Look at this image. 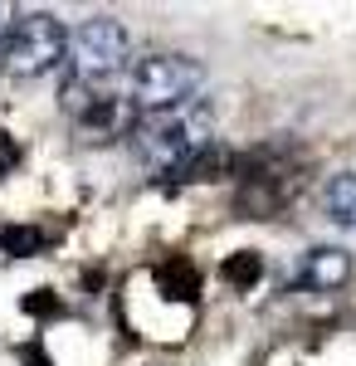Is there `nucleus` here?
<instances>
[{
	"label": "nucleus",
	"mask_w": 356,
	"mask_h": 366,
	"mask_svg": "<svg viewBox=\"0 0 356 366\" xmlns=\"http://www.w3.org/2000/svg\"><path fill=\"white\" fill-rule=\"evenodd\" d=\"M210 113L205 108H195V103H181V108H171V113H152L137 122V132H132V147H137V157L147 167H162L171 171L176 162H186L191 152L200 147H210Z\"/></svg>",
	"instance_id": "obj_1"
},
{
	"label": "nucleus",
	"mask_w": 356,
	"mask_h": 366,
	"mask_svg": "<svg viewBox=\"0 0 356 366\" xmlns=\"http://www.w3.org/2000/svg\"><path fill=\"white\" fill-rule=\"evenodd\" d=\"M64 59H69V29L49 10L20 15L5 34V44H0V64H5L10 79H44Z\"/></svg>",
	"instance_id": "obj_2"
},
{
	"label": "nucleus",
	"mask_w": 356,
	"mask_h": 366,
	"mask_svg": "<svg viewBox=\"0 0 356 366\" xmlns=\"http://www.w3.org/2000/svg\"><path fill=\"white\" fill-rule=\"evenodd\" d=\"M200 79H205V69L186 54H147L127 69L132 103L137 108H152V113H171V108L191 103Z\"/></svg>",
	"instance_id": "obj_3"
},
{
	"label": "nucleus",
	"mask_w": 356,
	"mask_h": 366,
	"mask_svg": "<svg viewBox=\"0 0 356 366\" xmlns=\"http://www.w3.org/2000/svg\"><path fill=\"white\" fill-rule=\"evenodd\" d=\"M127 49H132L127 25L112 20V15H93V20H83V25L69 34V59H64V64L74 69V79L108 84L112 74L127 64Z\"/></svg>",
	"instance_id": "obj_4"
},
{
	"label": "nucleus",
	"mask_w": 356,
	"mask_h": 366,
	"mask_svg": "<svg viewBox=\"0 0 356 366\" xmlns=\"http://www.w3.org/2000/svg\"><path fill=\"white\" fill-rule=\"evenodd\" d=\"M352 254L337 249V244H317V249L302 254V269H298V283L312 288V293H337L342 283H352Z\"/></svg>",
	"instance_id": "obj_5"
},
{
	"label": "nucleus",
	"mask_w": 356,
	"mask_h": 366,
	"mask_svg": "<svg viewBox=\"0 0 356 366\" xmlns=\"http://www.w3.org/2000/svg\"><path fill=\"white\" fill-rule=\"evenodd\" d=\"M137 122H142V117H137V103H132V98H117V93H112L108 103H98L88 117H79V127H83L93 142L132 137V132H137Z\"/></svg>",
	"instance_id": "obj_6"
},
{
	"label": "nucleus",
	"mask_w": 356,
	"mask_h": 366,
	"mask_svg": "<svg viewBox=\"0 0 356 366\" xmlns=\"http://www.w3.org/2000/svg\"><path fill=\"white\" fill-rule=\"evenodd\" d=\"M224 171H234V157H229L219 142H210V147L191 152L186 162H176L166 176H171V186H191V181H219Z\"/></svg>",
	"instance_id": "obj_7"
},
{
	"label": "nucleus",
	"mask_w": 356,
	"mask_h": 366,
	"mask_svg": "<svg viewBox=\"0 0 356 366\" xmlns=\"http://www.w3.org/2000/svg\"><path fill=\"white\" fill-rule=\"evenodd\" d=\"M157 283L166 288V298H181V303L200 298V269H195L191 259H181V254H171V259L157 264Z\"/></svg>",
	"instance_id": "obj_8"
},
{
	"label": "nucleus",
	"mask_w": 356,
	"mask_h": 366,
	"mask_svg": "<svg viewBox=\"0 0 356 366\" xmlns=\"http://www.w3.org/2000/svg\"><path fill=\"white\" fill-rule=\"evenodd\" d=\"M322 205H327V215L337 220V225L356 229V176H352V171H342V176H332V181H327Z\"/></svg>",
	"instance_id": "obj_9"
},
{
	"label": "nucleus",
	"mask_w": 356,
	"mask_h": 366,
	"mask_svg": "<svg viewBox=\"0 0 356 366\" xmlns=\"http://www.w3.org/2000/svg\"><path fill=\"white\" fill-rule=\"evenodd\" d=\"M49 244V234L39 225H5L0 229V249L10 254V259H29V254H39Z\"/></svg>",
	"instance_id": "obj_10"
},
{
	"label": "nucleus",
	"mask_w": 356,
	"mask_h": 366,
	"mask_svg": "<svg viewBox=\"0 0 356 366\" xmlns=\"http://www.w3.org/2000/svg\"><path fill=\"white\" fill-rule=\"evenodd\" d=\"M219 279H224V283H234V288H254V283L264 279V259H259L254 249L229 254V259L219 264Z\"/></svg>",
	"instance_id": "obj_11"
},
{
	"label": "nucleus",
	"mask_w": 356,
	"mask_h": 366,
	"mask_svg": "<svg viewBox=\"0 0 356 366\" xmlns=\"http://www.w3.org/2000/svg\"><path fill=\"white\" fill-rule=\"evenodd\" d=\"M25 312H29V317H59V312H64V303H59L49 288H34V293L25 298Z\"/></svg>",
	"instance_id": "obj_12"
},
{
	"label": "nucleus",
	"mask_w": 356,
	"mask_h": 366,
	"mask_svg": "<svg viewBox=\"0 0 356 366\" xmlns=\"http://www.w3.org/2000/svg\"><path fill=\"white\" fill-rule=\"evenodd\" d=\"M20 357H25V366H49V357H44V352H34V347H25Z\"/></svg>",
	"instance_id": "obj_13"
},
{
	"label": "nucleus",
	"mask_w": 356,
	"mask_h": 366,
	"mask_svg": "<svg viewBox=\"0 0 356 366\" xmlns=\"http://www.w3.org/2000/svg\"><path fill=\"white\" fill-rule=\"evenodd\" d=\"M10 25H15V20H10V10L0 5V44H5V34H10Z\"/></svg>",
	"instance_id": "obj_14"
}]
</instances>
